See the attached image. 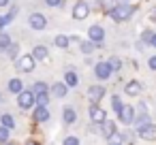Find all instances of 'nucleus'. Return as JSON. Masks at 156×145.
Segmentation results:
<instances>
[{
  "instance_id": "2",
  "label": "nucleus",
  "mask_w": 156,
  "mask_h": 145,
  "mask_svg": "<svg viewBox=\"0 0 156 145\" xmlns=\"http://www.w3.org/2000/svg\"><path fill=\"white\" fill-rule=\"evenodd\" d=\"M17 105H20V109H30V107L34 105V94L22 90V92L17 94Z\"/></svg>"
},
{
  "instance_id": "38",
  "label": "nucleus",
  "mask_w": 156,
  "mask_h": 145,
  "mask_svg": "<svg viewBox=\"0 0 156 145\" xmlns=\"http://www.w3.org/2000/svg\"><path fill=\"white\" fill-rule=\"evenodd\" d=\"M9 5V0H0V7H7Z\"/></svg>"
},
{
  "instance_id": "31",
  "label": "nucleus",
  "mask_w": 156,
  "mask_h": 145,
  "mask_svg": "<svg viewBox=\"0 0 156 145\" xmlns=\"http://www.w3.org/2000/svg\"><path fill=\"white\" fill-rule=\"evenodd\" d=\"M152 34H154L152 30H143V32H141V39H143V43H150V39H152Z\"/></svg>"
},
{
  "instance_id": "18",
  "label": "nucleus",
  "mask_w": 156,
  "mask_h": 145,
  "mask_svg": "<svg viewBox=\"0 0 156 145\" xmlns=\"http://www.w3.org/2000/svg\"><path fill=\"white\" fill-rule=\"evenodd\" d=\"M79 83V77L73 73V71H66V75H64V85H71V88H75Z\"/></svg>"
},
{
  "instance_id": "27",
  "label": "nucleus",
  "mask_w": 156,
  "mask_h": 145,
  "mask_svg": "<svg viewBox=\"0 0 156 145\" xmlns=\"http://www.w3.org/2000/svg\"><path fill=\"white\" fill-rule=\"evenodd\" d=\"M45 92H47V85L43 81H37L34 83V94H45Z\"/></svg>"
},
{
  "instance_id": "1",
  "label": "nucleus",
  "mask_w": 156,
  "mask_h": 145,
  "mask_svg": "<svg viewBox=\"0 0 156 145\" xmlns=\"http://www.w3.org/2000/svg\"><path fill=\"white\" fill-rule=\"evenodd\" d=\"M133 11H135V7H130V5H118V7H111L109 9V15L115 22H126L133 15Z\"/></svg>"
},
{
  "instance_id": "39",
  "label": "nucleus",
  "mask_w": 156,
  "mask_h": 145,
  "mask_svg": "<svg viewBox=\"0 0 156 145\" xmlns=\"http://www.w3.org/2000/svg\"><path fill=\"white\" fill-rule=\"evenodd\" d=\"M118 5H128V0H115Z\"/></svg>"
},
{
  "instance_id": "9",
  "label": "nucleus",
  "mask_w": 156,
  "mask_h": 145,
  "mask_svg": "<svg viewBox=\"0 0 156 145\" xmlns=\"http://www.w3.org/2000/svg\"><path fill=\"white\" fill-rule=\"evenodd\" d=\"M137 132H139V136L145 139V141H154V139H156V126H154V124H145V126L139 128Z\"/></svg>"
},
{
  "instance_id": "3",
  "label": "nucleus",
  "mask_w": 156,
  "mask_h": 145,
  "mask_svg": "<svg viewBox=\"0 0 156 145\" xmlns=\"http://www.w3.org/2000/svg\"><path fill=\"white\" fill-rule=\"evenodd\" d=\"M88 13H90V5L86 2V0H79V2L73 7V17L75 19H86Z\"/></svg>"
},
{
  "instance_id": "41",
  "label": "nucleus",
  "mask_w": 156,
  "mask_h": 145,
  "mask_svg": "<svg viewBox=\"0 0 156 145\" xmlns=\"http://www.w3.org/2000/svg\"><path fill=\"white\" fill-rule=\"evenodd\" d=\"M0 102H2V96H0Z\"/></svg>"
},
{
  "instance_id": "12",
  "label": "nucleus",
  "mask_w": 156,
  "mask_h": 145,
  "mask_svg": "<svg viewBox=\"0 0 156 145\" xmlns=\"http://www.w3.org/2000/svg\"><path fill=\"white\" fill-rule=\"evenodd\" d=\"M101 130H103V134H105V136L109 139L111 134H115V124H113V122H111V119L107 117L105 122H101Z\"/></svg>"
},
{
  "instance_id": "35",
  "label": "nucleus",
  "mask_w": 156,
  "mask_h": 145,
  "mask_svg": "<svg viewBox=\"0 0 156 145\" xmlns=\"http://www.w3.org/2000/svg\"><path fill=\"white\" fill-rule=\"evenodd\" d=\"M147 66H150L152 71H156V56H152V58L147 60Z\"/></svg>"
},
{
  "instance_id": "6",
  "label": "nucleus",
  "mask_w": 156,
  "mask_h": 145,
  "mask_svg": "<svg viewBox=\"0 0 156 145\" xmlns=\"http://www.w3.org/2000/svg\"><path fill=\"white\" fill-rule=\"evenodd\" d=\"M118 115H120V122H122V124H133V122H135V111H133V107H128V105H124V107L118 111Z\"/></svg>"
},
{
  "instance_id": "37",
  "label": "nucleus",
  "mask_w": 156,
  "mask_h": 145,
  "mask_svg": "<svg viewBox=\"0 0 156 145\" xmlns=\"http://www.w3.org/2000/svg\"><path fill=\"white\" fill-rule=\"evenodd\" d=\"M150 19H152V22H156V9L152 11V15H150Z\"/></svg>"
},
{
  "instance_id": "32",
  "label": "nucleus",
  "mask_w": 156,
  "mask_h": 145,
  "mask_svg": "<svg viewBox=\"0 0 156 145\" xmlns=\"http://www.w3.org/2000/svg\"><path fill=\"white\" fill-rule=\"evenodd\" d=\"M111 105H113V109H115V111H120V109H122V100H120L118 96H113V98H111Z\"/></svg>"
},
{
  "instance_id": "28",
  "label": "nucleus",
  "mask_w": 156,
  "mask_h": 145,
  "mask_svg": "<svg viewBox=\"0 0 156 145\" xmlns=\"http://www.w3.org/2000/svg\"><path fill=\"white\" fill-rule=\"evenodd\" d=\"M17 51H20V47H17V45H13V43L7 47V54H9V58H17Z\"/></svg>"
},
{
  "instance_id": "19",
  "label": "nucleus",
  "mask_w": 156,
  "mask_h": 145,
  "mask_svg": "<svg viewBox=\"0 0 156 145\" xmlns=\"http://www.w3.org/2000/svg\"><path fill=\"white\" fill-rule=\"evenodd\" d=\"M54 43H56V47H60V49H66L71 43H69V36H64V34H58L56 39H54Z\"/></svg>"
},
{
  "instance_id": "16",
  "label": "nucleus",
  "mask_w": 156,
  "mask_h": 145,
  "mask_svg": "<svg viewBox=\"0 0 156 145\" xmlns=\"http://www.w3.org/2000/svg\"><path fill=\"white\" fill-rule=\"evenodd\" d=\"M34 119H37V122H47V119H49L47 107H37V109H34Z\"/></svg>"
},
{
  "instance_id": "4",
  "label": "nucleus",
  "mask_w": 156,
  "mask_h": 145,
  "mask_svg": "<svg viewBox=\"0 0 156 145\" xmlns=\"http://www.w3.org/2000/svg\"><path fill=\"white\" fill-rule=\"evenodd\" d=\"M90 119H92V122H96V124H101V122H105V119H107V111L92 102V105H90Z\"/></svg>"
},
{
  "instance_id": "34",
  "label": "nucleus",
  "mask_w": 156,
  "mask_h": 145,
  "mask_svg": "<svg viewBox=\"0 0 156 145\" xmlns=\"http://www.w3.org/2000/svg\"><path fill=\"white\" fill-rule=\"evenodd\" d=\"M45 2H47V7H60L62 0H45Z\"/></svg>"
},
{
  "instance_id": "26",
  "label": "nucleus",
  "mask_w": 156,
  "mask_h": 145,
  "mask_svg": "<svg viewBox=\"0 0 156 145\" xmlns=\"http://www.w3.org/2000/svg\"><path fill=\"white\" fill-rule=\"evenodd\" d=\"M79 47H81V51H83V54H92V51H94V43H90V41L79 43Z\"/></svg>"
},
{
  "instance_id": "15",
  "label": "nucleus",
  "mask_w": 156,
  "mask_h": 145,
  "mask_svg": "<svg viewBox=\"0 0 156 145\" xmlns=\"http://www.w3.org/2000/svg\"><path fill=\"white\" fill-rule=\"evenodd\" d=\"M141 88H143V85H141L139 81H128L124 90H126L128 96H137V94H141Z\"/></svg>"
},
{
  "instance_id": "25",
  "label": "nucleus",
  "mask_w": 156,
  "mask_h": 145,
  "mask_svg": "<svg viewBox=\"0 0 156 145\" xmlns=\"http://www.w3.org/2000/svg\"><path fill=\"white\" fill-rule=\"evenodd\" d=\"M135 119H137V130H139V128H143L145 124H150V117H147V113H141V115H139V117H135Z\"/></svg>"
},
{
  "instance_id": "17",
  "label": "nucleus",
  "mask_w": 156,
  "mask_h": 145,
  "mask_svg": "<svg viewBox=\"0 0 156 145\" xmlns=\"http://www.w3.org/2000/svg\"><path fill=\"white\" fill-rule=\"evenodd\" d=\"M51 94H54L56 98H64V96H66V85H64V83H54V85H51Z\"/></svg>"
},
{
  "instance_id": "7",
  "label": "nucleus",
  "mask_w": 156,
  "mask_h": 145,
  "mask_svg": "<svg viewBox=\"0 0 156 145\" xmlns=\"http://www.w3.org/2000/svg\"><path fill=\"white\" fill-rule=\"evenodd\" d=\"M45 26H47V19H45L43 13H32V15H30V28H34V30H43Z\"/></svg>"
},
{
  "instance_id": "21",
  "label": "nucleus",
  "mask_w": 156,
  "mask_h": 145,
  "mask_svg": "<svg viewBox=\"0 0 156 145\" xmlns=\"http://www.w3.org/2000/svg\"><path fill=\"white\" fill-rule=\"evenodd\" d=\"M9 45H11V36L7 32H0V51H7Z\"/></svg>"
},
{
  "instance_id": "36",
  "label": "nucleus",
  "mask_w": 156,
  "mask_h": 145,
  "mask_svg": "<svg viewBox=\"0 0 156 145\" xmlns=\"http://www.w3.org/2000/svg\"><path fill=\"white\" fill-rule=\"evenodd\" d=\"M150 45H152V47H156V32L152 34V39H150Z\"/></svg>"
},
{
  "instance_id": "10",
  "label": "nucleus",
  "mask_w": 156,
  "mask_h": 145,
  "mask_svg": "<svg viewBox=\"0 0 156 145\" xmlns=\"http://www.w3.org/2000/svg\"><path fill=\"white\" fill-rule=\"evenodd\" d=\"M17 68L24 71V73L34 71V60H32V56H22V58L17 60Z\"/></svg>"
},
{
  "instance_id": "22",
  "label": "nucleus",
  "mask_w": 156,
  "mask_h": 145,
  "mask_svg": "<svg viewBox=\"0 0 156 145\" xmlns=\"http://www.w3.org/2000/svg\"><path fill=\"white\" fill-rule=\"evenodd\" d=\"M62 115H64V122H66V124H73V122H75V119H77V113H75V111H73V109H71V107H66V109H64V113H62Z\"/></svg>"
},
{
  "instance_id": "23",
  "label": "nucleus",
  "mask_w": 156,
  "mask_h": 145,
  "mask_svg": "<svg viewBox=\"0 0 156 145\" xmlns=\"http://www.w3.org/2000/svg\"><path fill=\"white\" fill-rule=\"evenodd\" d=\"M0 122H2V128H7V130L15 126V122H13V115H9V113H5L2 117H0Z\"/></svg>"
},
{
  "instance_id": "30",
  "label": "nucleus",
  "mask_w": 156,
  "mask_h": 145,
  "mask_svg": "<svg viewBox=\"0 0 156 145\" xmlns=\"http://www.w3.org/2000/svg\"><path fill=\"white\" fill-rule=\"evenodd\" d=\"M7 141H9V130L0 128V143H7Z\"/></svg>"
},
{
  "instance_id": "20",
  "label": "nucleus",
  "mask_w": 156,
  "mask_h": 145,
  "mask_svg": "<svg viewBox=\"0 0 156 145\" xmlns=\"http://www.w3.org/2000/svg\"><path fill=\"white\" fill-rule=\"evenodd\" d=\"M9 90H11L13 94H20V92L24 90V83H22L20 79H11V81H9Z\"/></svg>"
},
{
  "instance_id": "29",
  "label": "nucleus",
  "mask_w": 156,
  "mask_h": 145,
  "mask_svg": "<svg viewBox=\"0 0 156 145\" xmlns=\"http://www.w3.org/2000/svg\"><path fill=\"white\" fill-rule=\"evenodd\" d=\"M107 64H109V66H111V71H118V68H120V66H122V62H120V60H118V58H111V60H109V62H107Z\"/></svg>"
},
{
  "instance_id": "33",
  "label": "nucleus",
  "mask_w": 156,
  "mask_h": 145,
  "mask_svg": "<svg viewBox=\"0 0 156 145\" xmlns=\"http://www.w3.org/2000/svg\"><path fill=\"white\" fill-rule=\"evenodd\" d=\"M64 145H79V139L77 136H66L64 139Z\"/></svg>"
},
{
  "instance_id": "13",
  "label": "nucleus",
  "mask_w": 156,
  "mask_h": 145,
  "mask_svg": "<svg viewBox=\"0 0 156 145\" xmlns=\"http://www.w3.org/2000/svg\"><path fill=\"white\" fill-rule=\"evenodd\" d=\"M15 15H17V7H11V11H9L5 17H0V32H2V28H5V26H9V24L15 19Z\"/></svg>"
},
{
  "instance_id": "24",
  "label": "nucleus",
  "mask_w": 156,
  "mask_h": 145,
  "mask_svg": "<svg viewBox=\"0 0 156 145\" xmlns=\"http://www.w3.org/2000/svg\"><path fill=\"white\" fill-rule=\"evenodd\" d=\"M34 102H39V107H47V102H49L47 92L45 94H34Z\"/></svg>"
},
{
  "instance_id": "5",
  "label": "nucleus",
  "mask_w": 156,
  "mask_h": 145,
  "mask_svg": "<svg viewBox=\"0 0 156 145\" xmlns=\"http://www.w3.org/2000/svg\"><path fill=\"white\" fill-rule=\"evenodd\" d=\"M88 36H90V43L101 45V43H103V39H105V30H103L101 26H92V28L88 30Z\"/></svg>"
},
{
  "instance_id": "14",
  "label": "nucleus",
  "mask_w": 156,
  "mask_h": 145,
  "mask_svg": "<svg viewBox=\"0 0 156 145\" xmlns=\"http://www.w3.org/2000/svg\"><path fill=\"white\" fill-rule=\"evenodd\" d=\"M30 56H32L34 62H37V60H45V58H47V47H45V45H37Z\"/></svg>"
},
{
  "instance_id": "40",
  "label": "nucleus",
  "mask_w": 156,
  "mask_h": 145,
  "mask_svg": "<svg viewBox=\"0 0 156 145\" xmlns=\"http://www.w3.org/2000/svg\"><path fill=\"white\" fill-rule=\"evenodd\" d=\"M26 145H39V143H37V141H28Z\"/></svg>"
},
{
  "instance_id": "8",
  "label": "nucleus",
  "mask_w": 156,
  "mask_h": 145,
  "mask_svg": "<svg viewBox=\"0 0 156 145\" xmlns=\"http://www.w3.org/2000/svg\"><path fill=\"white\" fill-rule=\"evenodd\" d=\"M94 73H96L98 79H109L113 71H111V66H109L107 62H98V64L94 66Z\"/></svg>"
},
{
  "instance_id": "11",
  "label": "nucleus",
  "mask_w": 156,
  "mask_h": 145,
  "mask_svg": "<svg viewBox=\"0 0 156 145\" xmlns=\"http://www.w3.org/2000/svg\"><path fill=\"white\" fill-rule=\"evenodd\" d=\"M88 94H90V100L96 105V102L103 98V94H105V88H103V85H90V92H88Z\"/></svg>"
}]
</instances>
